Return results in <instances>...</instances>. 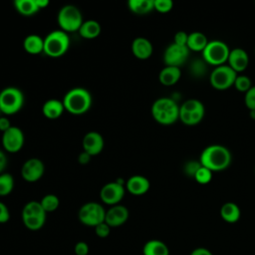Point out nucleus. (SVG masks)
Here are the masks:
<instances>
[{
	"mask_svg": "<svg viewBox=\"0 0 255 255\" xmlns=\"http://www.w3.org/2000/svg\"><path fill=\"white\" fill-rule=\"evenodd\" d=\"M232 161V154L230 150L218 143L206 146L199 157V162L202 166L214 171H222L226 169Z\"/></svg>",
	"mask_w": 255,
	"mask_h": 255,
	"instance_id": "1",
	"label": "nucleus"
},
{
	"mask_svg": "<svg viewBox=\"0 0 255 255\" xmlns=\"http://www.w3.org/2000/svg\"><path fill=\"white\" fill-rule=\"evenodd\" d=\"M62 102L68 113L74 116H81L91 109L93 97L86 88L75 87L65 94Z\"/></svg>",
	"mask_w": 255,
	"mask_h": 255,
	"instance_id": "2",
	"label": "nucleus"
},
{
	"mask_svg": "<svg viewBox=\"0 0 255 255\" xmlns=\"http://www.w3.org/2000/svg\"><path fill=\"white\" fill-rule=\"evenodd\" d=\"M151 116L153 120L163 126H169L179 120V106L172 98L161 97L151 105Z\"/></svg>",
	"mask_w": 255,
	"mask_h": 255,
	"instance_id": "3",
	"label": "nucleus"
},
{
	"mask_svg": "<svg viewBox=\"0 0 255 255\" xmlns=\"http://www.w3.org/2000/svg\"><path fill=\"white\" fill-rule=\"evenodd\" d=\"M70 48V36L68 33L58 29L53 30L44 38V54L50 58H60Z\"/></svg>",
	"mask_w": 255,
	"mask_h": 255,
	"instance_id": "4",
	"label": "nucleus"
},
{
	"mask_svg": "<svg viewBox=\"0 0 255 255\" xmlns=\"http://www.w3.org/2000/svg\"><path fill=\"white\" fill-rule=\"evenodd\" d=\"M83 22L84 19L81 10L73 4L64 5L58 11L57 23L60 30L68 34L79 31Z\"/></svg>",
	"mask_w": 255,
	"mask_h": 255,
	"instance_id": "5",
	"label": "nucleus"
},
{
	"mask_svg": "<svg viewBox=\"0 0 255 255\" xmlns=\"http://www.w3.org/2000/svg\"><path fill=\"white\" fill-rule=\"evenodd\" d=\"M24 94L17 87H6L0 92V112L4 116H12L24 106Z\"/></svg>",
	"mask_w": 255,
	"mask_h": 255,
	"instance_id": "6",
	"label": "nucleus"
},
{
	"mask_svg": "<svg viewBox=\"0 0 255 255\" xmlns=\"http://www.w3.org/2000/svg\"><path fill=\"white\" fill-rule=\"evenodd\" d=\"M22 221L25 227L32 231L40 230L46 222L47 213L43 209L40 201H28L22 209Z\"/></svg>",
	"mask_w": 255,
	"mask_h": 255,
	"instance_id": "7",
	"label": "nucleus"
},
{
	"mask_svg": "<svg viewBox=\"0 0 255 255\" xmlns=\"http://www.w3.org/2000/svg\"><path fill=\"white\" fill-rule=\"evenodd\" d=\"M230 53L227 44L221 40H211L202 51V59L207 65L218 67L224 65Z\"/></svg>",
	"mask_w": 255,
	"mask_h": 255,
	"instance_id": "8",
	"label": "nucleus"
},
{
	"mask_svg": "<svg viewBox=\"0 0 255 255\" xmlns=\"http://www.w3.org/2000/svg\"><path fill=\"white\" fill-rule=\"evenodd\" d=\"M204 105L196 99H189L179 106V120L186 126H195L204 118Z\"/></svg>",
	"mask_w": 255,
	"mask_h": 255,
	"instance_id": "9",
	"label": "nucleus"
},
{
	"mask_svg": "<svg viewBox=\"0 0 255 255\" xmlns=\"http://www.w3.org/2000/svg\"><path fill=\"white\" fill-rule=\"evenodd\" d=\"M106 209L104 206L96 201L84 203L78 212L80 222L89 227H96L98 224L105 221Z\"/></svg>",
	"mask_w": 255,
	"mask_h": 255,
	"instance_id": "10",
	"label": "nucleus"
},
{
	"mask_svg": "<svg viewBox=\"0 0 255 255\" xmlns=\"http://www.w3.org/2000/svg\"><path fill=\"white\" fill-rule=\"evenodd\" d=\"M238 74L227 64L215 67L210 75L209 82L212 88L218 91H224L232 86H234V82Z\"/></svg>",
	"mask_w": 255,
	"mask_h": 255,
	"instance_id": "11",
	"label": "nucleus"
},
{
	"mask_svg": "<svg viewBox=\"0 0 255 255\" xmlns=\"http://www.w3.org/2000/svg\"><path fill=\"white\" fill-rule=\"evenodd\" d=\"M25 136L23 130L16 126H12L9 129L2 132L1 143L7 152L17 153L24 145Z\"/></svg>",
	"mask_w": 255,
	"mask_h": 255,
	"instance_id": "12",
	"label": "nucleus"
},
{
	"mask_svg": "<svg viewBox=\"0 0 255 255\" xmlns=\"http://www.w3.org/2000/svg\"><path fill=\"white\" fill-rule=\"evenodd\" d=\"M189 49L187 46H179L174 43L168 45L163 52V63L165 66L180 68L189 57Z\"/></svg>",
	"mask_w": 255,
	"mask_h": 255,
	"instance_id": "13",
	"label": "nucleus"
},
{
	"mask_svg": "<svg viewBox=\"0 0 255 255\" xmlns=\"http://www.w3.org/2000/svg\"><path fill=\"white\" fill-rule=\"evenodd\" d=\"M126 187L125 185H122L115 181H110L104 184L100 190V198L101 200L109 205H117L120 204V202L123 200L125 194H126Z\"/></svg>",
	"mask_w": 255,
	"mask_h": 255,
	"instance_id": "14",
	"label": "nucleus"
},
{
	"mask_svg": "<svg viewBox=\"0 0 255 255\" xmlns=\"http://www.w3.org/2000/svg\"><path fill=\"white\" fill-rule=\"evenodd\" d=\"M45 173V164L38 157L28 158L21 166V176L27 182L40 180Z\"/></svg>",
	"mask_w": 255,
	"mask_h": 255,
	"instance_id": "15",
	"label": "nucleus"
},
{
	"mask_svg": "<svg viewBox=\"0 0 255 255\" xmlns=\"http://www.w3.org/2000/svg\"><path fill=\"white\" fill-rule=\"evenodd\" d=\"M129 216L128 209L123 204H117L110 206L108 210H106L105 222L111 227H120L124 225Z\"/></svg>",
	"mask_w": 255,
	"mask_h": 255,
	"instance_id": "16",
	"label": "nucleus"
},
{
	"mask_svg": "<svg viewBox=\"0 0 255 255\" xmlns=\"http://www.w3.org/2000/svg\"><path fill=\"white\" fill-rule=\"evenodd\" d=\"M105 145V140L103 135L95 130H91L87 132L82 140L83 150L91 154L92 156L100 154Z\"/></svg>",
	"mask_w": 255,
	"mask_h": 255,
	"instance_id": "17",
	"label": "nucleus"
},
{
	"mask_svg": "<svg viewBox=\"0 0 255 255\" xmlns=\"http://www.w3.org/2000/svg\"><path fill=\"white\" fill-rule=\"evenodd\" d=\"M125 187L128 193L139 196L145 194L149 190L150 182L147 177L140 174H134L127 179Z\"/></svg>",
	"mask_w": 255,
	"mask_h": 255,
	"instance_id": "18",
	"label": "nucleus"
},
{
	"mask_svg": "<svg viewBox=\"0 0 255 255\" xmlns=\"http://www.w3.org/2000/svg\"><path fill=\"white\" fill-rule=\"evenodd\" d=\"M227 65L231 67L237 74L247 69L249 65L248 53L242 48H233L230 50Z\"/></svg>",
	"mask_w": 255,
	"mask_h": 255,
	"instance_id": "19",
	"label": "nucleus"
},
{
	"mask_svg": "<svg viewBox=\"0 0 255 255\" xmlns=\"http://www.w3.org/2000/svg\"><path fill=\"white\" fill-rule=\"evenodd\" d=\"M132 55L138 60H146L151 57L153 46L151 42L145 37H136L132 40L130 45Z\"/></svg>",
	"mask_w": 255,
	"mask_h": 255,
	"instance_id": "20",
	"label": "nucleus"
},
{
	"mask_svg": "<svg viewBox=\"0 0 255 255\" xmlns=\"http://www.w3.org/2000/svg\"><path fill=\"white\" fill-rule=\"evenodd\" d=\"M65 111L66 110L63 102L58 99H50L42 106V114L49 120L59 119Z\"/></svg>",
	"mask_w": 255,
	"mask_h": 255,
	"instance_id": "21",
	"label": "nucleus"
},
{
	"mask_svg": "<svg viewBox=\"0 0 255 255\" xmlns=\"http://www.w3.org/2000/svg\"><path fill=\"white\" fill-rule=\"evenodd\" d=\"M181 77L180 68L172 66H164L158 74V81L161 85L169 87L175 85Z\"/></svg>",
	"mask_w": 255,
	"mask_h": 255,
	"instance_id": "22",
	"label": "nucleus"
},
{
	"mask_svg": "<svg viewBox=\"0 0 255 255\" xmlns=\"http://www.w3.org/2000/svg\"><path fill=\"white\" fill-rule=\"evenodd\" d=\"M24 50L31 55H38L44 52V39L37 34H30L23 41Z\"/></svg>",
	"mask_w": 255,
	"mask_h": 255,
	"instance_id": "23",
	"label": "nucleus"
},
{
	"mask_svg": "<svg viewBox=\"0 0 255 255\" xmlns=\"http://www.w3.org/2000/svg\"><path fill=\"white\" fill-rule=\"evenodd\" d=\"M143 255H169L167 245L158 239H151L144 243L142 247Z\"/></svg>",
	"mask_w": 255,
	"mask_h": 255,
	"instance_id": "24",
	"label": "nucleus"
},
{
	"mask_svg": "<svg viewBox=\"0 0 255 255\" xmlns=\"http://www.w3.org/2000/svg\"><path fill=\"white\" fill-rule=\"evenodd\" d=\"M78 32L82 38L95 39L98 36H100L102 32V26L96 20H86L83 22Z\"/></svg>",
	"mask_w": 255,
	"mask_h": 255,
	"instance_id": "25",
	"label": "nucleus"
},
{
	"mask_svg": "<svg viewBox=\"0 0 255 255\" xmlns=\"http://www.w3.org/2000/svg\"><path fill=\"white\" fill-rule=\"evenodd\" d=\"M220 216L227 223H235L240 219V207L234 202H226L220 208Z\"/></svg>",
	"mask_w": 255,
	"mask_h": 255,
	"instance_id": "26",
	"label": "nucleus"
},
{
	"mask_svg": "<svg viewBox=\"0 0 255 255\" xmlns=\"http://www.w3.org/2000/svg\"><path fill=\"white\" fill-rule=\"evenodd\" d=\"M209 40L207 39L206 35L203 34L202 32H192L188 34V39H187V48L189 51L193 52H201L204 50L206 45L208 44Z\"/></svg>",
	"mask_w": 255,
	"mask_h": 255,
	"instance_id": "27",
	"label": "nucleus"
},
{
	"mask_svg": "<svg viewBox=\"0 0 255 255\" xmlns=\"http://www.w3.org/2000/svg\"><path fill=\"white\" fill-rule=\"evenodd\" d=\"M128 7L136 15H145L154 10L153 0H128Z\"/></svg>",
	"mask_w": 255,
	"mask_h": 255,
	"instance_id": "28",
	"label": "nucleus"
},
{
	"mask_svg": "<svg viewBox=\"0 0 255 255\" xmlns=\"http://www.w3.org/2000/svg\"><path fill=\"white\" fill-rule=\"evenodd\" d=\"M13 5L19 14L26 17L33 16L39 11L35 0H15Z\"/></svg>",
	"mask_w": 255,
	"mask_h": 255,
	"instance_id": "29",
	"label": "nucleus"
},
{
	"mask_svg": "<svg viewBox=\"0 0 255 255\" xmlns=\"http://www.w3.org/2000/svg\"><path fill=\"white\" fill-rule=\"evenodd\" d=\"M15 185V179L9 172H3L0 174V196L9 195Z\"/></svg>",
	"mask_w": 255,
	"mask_h": 255,
	"instance_id": "30",
	"label": "nucleus"
},
{
	"mask_svg": "<svg viewBox=\"0 0 255 255\" xmlns=\"http://www.w3.org/2000/svg\"><path fill=\"white\" fill-rule=\"evenodd\" d=\"M40 203L43 209L46 211V213H49V212H54L55 210L58 209L60 205V199L56 194L48 193L41 198Z\"/></svg>",
	"mask_w": 255,
	"mask_h": 255,
	"instance_id": "31",
	"label": "nucleus"
},
{
	"mask_svg": "<svg viewBox=\"0 0 255 255\" xmlns=\"http://www.w3.org/2000/svg\"><path fill=\"white\" fill-rule=\"evenodd\" d=\"M193 178L199 184H207L212 179V171L201 165L199 169L196 171V173L194 174Z\"/></svg>",
	"mask_w": 255,
	"mask_h": 255,
	"instance_id": "32",
	"label": "nucleus"
},
{
	"mask_svg": "<svg viewBox=\"0 0 255 255\" xmlns=\"http://www.w3.org/2000/svg\"><path fill=\"white\" fill-rule=\"evenodd\" d=\"M234 87L237 91L241 93H246L252 87L251 80L245 75H238L234 82Z\"/></svg>",
	"mask_w": 255,
	"mask_h": 255,
	"instance_id": "33",
	"label": "nucleus"
},
{
	"mask_svg": "<svg viewBox=\"0 0 255 255\" xmlns=\"http://www.w3.org/2000/svg\"><path fill=\"white\" fill-rule=\"evenodd\" d=\"M207 69V63L201 59V60H194L190 65V72L193 76L196 77H202L205 75Z\"/></svg>",
	"mask_w": 255,
	"mask_h": 255,
	"instance_id": "34",
	"label": "nucleus"
},
{
	"mask_svg": "<svg viewBox=\"0 0 255 255\" xmlns=\"http://www.w3.org/2000/svg\"><path fill=\"white\" fill-rule=\"evenodd\" d=\"M173 7L171 0H153V8L159 13H167Z\"/></svg>",
	"mask_w": 255,
	"mask_h": 255,
	"instance_id": "35",
	"label": "nucleus"
},
{
	"mask_svg": "<svg viewBox=\"0 0 255 255\" xmlns=\"http://www.w3.org/2000/svg\"><path fill=\"white\" fill-rule=\"evenodd\" d=\"M244 104L249 111L255 110V86H252L244 96Z\"/></svg>",
	"mask_w": 255,
	"mask_h": 255,
	"instance_id": "36",
	"label": "nucleus"
},
{
	"mask_svg": "<svg viewBox=\"0 0 255 255\" xmlns=\"http://www.w3.org/2000/svg\"><path fill=\"white\" fill-rule=\"evenodd\" d=\"M201 166L199 160L196 161V160H191V161H188L185 165H184V172L186 175L188 176H191V177H194V174L196 173V171L199 169V167Z\"/></svg>",
	"mask_w": 255,
	"mask_h": 255,
	"instance_id": "37",
	"label": "nucleus"
},
{
	"mask_svg": "<svg viewBox=\"0 0 255 255\" xmlns=\"http://www.w3.org/2000/svg\"><path fill=\"white\" fill-rule=\"evenodd\" d=\"M95 228V233H96V235L98 236V237H100V238H106V237H108L109 235H110V233H111V227L104 221V222H102V223H100V224H98L96 227H94Z\"/></svg>",
	"mask_w": 255,
	"mask_h": 255,
	"instance_id": "38",
	"label": "nucleus"
},
{
	"mask_svg": "<svg viewBox=\"0 0 255 255\" xmlns=\"http://www.w3.org/2000/svg\"><path fill=\"white\" fill-rule=\"evenodd\" d=\"M89 250V245L85 241H79L74 246V252L76 255H88Z\"/></svg>",
	"mask_w": 255,
	"mask_h": 255,
	"instance_id": "39",
	"label": "nucleus"
},
{
	"mask_svg": "<svg viewBox=\"0 0 255 255\" xmlns=\"http://www.w3.org/2000/svg\"><path fill=\"white\" fill-rule=\"evenodd\" d=\"M188 34L185 31H178L173 37V43L179 46H186Z\"/></svg>",
	"mask_w": 255,
	"mask_h": 255,
	"instance_id": "40",
	"label": "nucleus"
},
{
	"mask_svg": "<svg viewBox=\"0 0 255 255\" xmlns=\"http://www.w3.org/2000/svg\"><path fill=\"white\" fill-rule=\"evenodd\" d=\"M10 219V211L7 205L0 201V223H6Z\"/></svg>",
	"mask_w": 255,
	"mask_h": 255,
	"instance_id": "41",
	"label": "nucleus"
},
{
	"mask_svg": "<svg viewBox=\"0 0 255 255\" xmlns=\"http://www.w3.org/2000/svg\"><path fill=\"white\" fill-rule=\"evenodd\" d=\"M12 127L10 120L7 118V116H1L0 117V131L4 132L7 129H9Z\"/></svg>",
	"mask_w": 255,
	"mask_h": 255,
	"instance_id": "42",
	"label": "nucleus"
},
{
	"mask_svg": "<svg viewBox=\"0 0 255 255\" xmlns=\"http://www.w3.org/2000/svg\"><path fill=\"white\" fill-rule=\"evenodd\" d=\"M91 158H92V155L83 150V151L78 155V162H79L80 164H82V165H85V164H87V163H89V162L91 161Z\"/></svg>",
	"mask_w": 255,
	"mask_h": 255,
	"instance_id": "43",
	"label": "nucleus"
},
{
	"mask_svg": "<svg viewBox=\"0 0 255 255\" xmlns=\"http://www.w3.org/2000/svg\"><path fill=\"white\" fill-rule=\"evenodd\" d=\"M190 255H213V254L209 249L205 247H197L191 251Z\"/></svg>",
	"mask_w": 255,
	"mask_h": 255,
	"instance_id": "44",
	"label": "nucleus"
},
{
	"mask_svg": "<svg viewBox=\"0 0 255 255\" xmlns=\"http://www.w3.org/2000/svg\"><path fill=\"white\" fill-rule=\"evenodd\" d=\"M6 166H7L6 154L2 149H0V174L4 172V169L6 168Z\"/></svg>",
	"mask_w": 255,
	"mask_h": 255,
	"instance_id": "45",
	"label": "nucleus"
},
{
	"mask_svg": "<svg viewBox=\"0 0 255 255\" xmlns=\"http://www.w3.org/2000/svg\"><path fill=\"white\" fill-rule=\"evenodd\" d=\"M35 3L37 5V7L39 8V10H41V9L47 8L50 4V1L49 0H35Z\"/></svg>",
	"mask_w": 255,
	"mask_h": 255,
	"instance_id": "46",
	"label": "nucleus"
},
{
	"mask_svg": "<svg viewBox=\"0 0 255 255\" xmlns=\"http://www.w3.org/2000/svg\"><path fill=\"white\" fill-rule=\"evenodd\" d=\"M249 117L255 121V110H252V111H249Z\"/></svg>",
	"mask_w": 255,
	"mask_h": 255,
	"instance_id": "47",
	"label": "nucleus"
},
{
	"mask_svg": "<svg viewBox=\"0 0 255 255\" xmlns=\"http://www.w3.org/2000/svg\"><path fill=\"white\" fill-rule=\"evenodd\" d=\"M254 52H255V49H254Z\"/></svg>",
	"mask_w": 255,
	"mask_h": 255,
	"instance_id": "48",
	"label": "nucleus"
}]
</instances>
